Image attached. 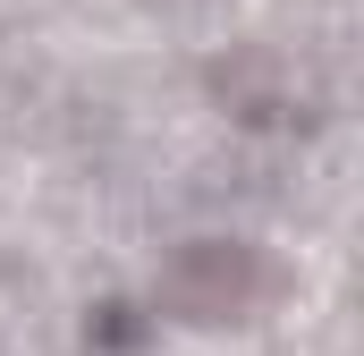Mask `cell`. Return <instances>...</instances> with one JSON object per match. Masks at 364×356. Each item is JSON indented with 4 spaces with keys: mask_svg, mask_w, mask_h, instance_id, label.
Listing matches in <instances>:
<instances>
[{
    "mask_svg": "<svg viewBox=\"0 0 364 356\" xmlns=\"http://www.w3.org/2000/svg\"><path fill=\"white\" fill-rule=\"evenodd\" d=\"M263 288H272V271H263V255L246 238H195V246H178V263L161 271V297L178 314H195V323L246 314Z\"/></svg>",
    "mask_w": 364,
    "mask_h": 356,
    "instance_id": "1",
    "label": "cell"
}]
</instances>
